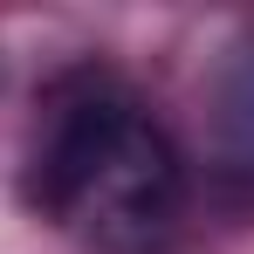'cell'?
<instances>
[{
  "label": "cell",
  "mask_w": 254,
  "mask_h": 254,
  "mask_svg": "<svg viewBox=\"0 0 254 254\" xmlns=\"http://www.w3.org/2000/svg\"><path fill=\"white\" fill-rule=\"evenodd\" d=\"M21 192L89 254H165L186 179L151 110L117 76L76 69L42 96Z\"/></svg>",
  "instance_id": "obj_1"
},
{
  "label": "cell",
  "mask_w": 254,
  "mask_h": 254,
  "mask_svg": "<svg viewBox=\"0 0 254 254\" xmlns=\"http://www.w3.org/2000/svg\"><path fill=\"white\" fill-rule=\"evenodd\" d=\"M213 144L254 172V42L234 48V62L213 83Z\"/></svg>",
  "instance_id": "obj_2"
}]
</instances>
